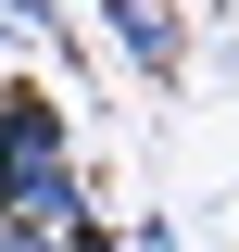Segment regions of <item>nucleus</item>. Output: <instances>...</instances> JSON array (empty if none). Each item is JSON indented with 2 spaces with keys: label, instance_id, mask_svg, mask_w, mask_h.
Wrapping results in <instances>:
<instances>
[{
  "label": "nucleus",
  "instance_id": "nucleus-1",
  "mask_svg": "<svg viewBox=\"0 0 239 252\" xmlns=\"http://www.w3.org/2000/svg\"><path fill=\"white\" fill-rule=\"evenodd\" d=\"M51 164H76V114L51 101V76H13L0 89V227H13V189Z\"/></svg>",
  "mask_w": 239,
  "mask_h": 252
},
{
  "label": "nucleus",
  "instance_id": "nucleus-2",
  "mask_svg": "<svg viewBox=\"0 0 239 252\" xmlns=\"http://www.w3.org/2000/svg\"><path fill=\"white\" fill-rule=\"evenodd\" d=\"M101 38H114L139 76H164V63H177V0H101Z\"/></svg>",
  "mask_w": 239,
  "mask_h": 252
},
{
  "label": "nucleus",
  "instance_id": "nucleus-3",
  "mask_svg": "<svg viewBox=\"0 0 239 252\" xmlns=\"http://www.w3.org/2000/svg\"><path fill=\"white\" fill-rule=\"evenodd\" d=\"M0 26L13 38H63V0H0Z\"/></svg>",
  "mask_w": 239,
  "mask_h": 252
},
{
  "label": "nucleus",
  "instance_id": "nucleus-4",
  "mask_svg": "<svg viewBox=\"0 0 239 252\" xmlns=\"http://www.w3.org/2000/svg\"><path fill=\"white\" fill-rule=\"evenodd\" d=\"M0 252H63V227H0Z\"/></svg>",
  "mask_w": 239,
  "mask_h": 252
}]
</instances>
